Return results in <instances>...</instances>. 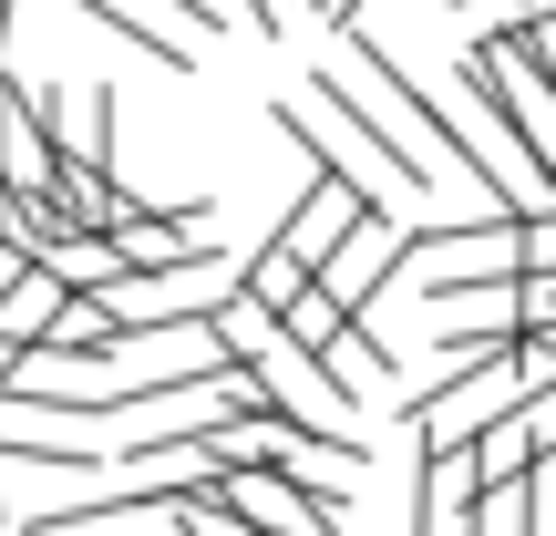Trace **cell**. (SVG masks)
<instances>
[{
	"label": "cell",
	"mask_w": 556,
	"mask_h": 536,
	"mask_svg": "<svg viewBox=\"0 0 556 536\" xmlns=\"http://www.w3.org/2000/svg\"><path fill=\"white\" fill-rule=\"evenodd\" d=\"M464 94H475V114L495 124V135L516 145L526 165H536V186L556 197V83L536 73L526 32H505V41H475V52H464Z\"/></svg>",
	"instance_id": "cell-1"
},
{
	"label": "cell",
	"mask_w": 556,
	"mask_h": 536,
	"mask_svg": "<svg viewBox=\"0 0 556 536\" xmlns=\"http://www.w3.org/2000/svg\"><path fill=\"white\" fill-rule=\"evenodd\" d=\"M392 278H402V227L381 217L371 238H351V248H340L330 269H319V299H330L340 320H371V299L392 289Z\"/></svg>",
	"instance_id": "cell-2"
},
{
	"label": "cell",
	"mask_w": 556,
	"mask_h": 536,
	"mask_svg": "<svg viewBox=\"0 0 556 536\" xmlns=\"http://www.w3.org/2000/svg\"><path fill=\"white\" fill-rule=\"evenodd\" d=\"M536 464H546V444H536V413H505L495 434L475 444V485L495 496V485H536Z\"/></svg>",
	"instance_id": "cell-3"
},
{
	"label": "cell",
	"mask_w": 556,
	"mask_h": 536,
	"mask_svg": "<svg viewBox=\"0 0 556 536\" xmlns=\"http://www.w3.org/2000/svg\"><path fill=\"white\" fill-rule=\"evenodd\" d=\"M62 310H73V289H62L52 269H31V278H21L11 299H0V340H11V351H41V340H52V320H62Z\"/></svg>",
	"instance_id": "cell-4"
},
{
	"label": "cell",
	"mask_w": 556,
	"mask_h": 536,
	"mask_svg": "<svg viewBox=\"0 0 556 536\" xmlns=\"http://www.w3.org/2000/svg\"><path fill=\"white\" fill-rule=\"evenodd\" d=\"M41 269H52V278H62L73 299H114L124 278H135V269H124V248H114V238H62V248H52Z\"/></svg>",
	"instance_id": "cell-5"
},
{
	"label": "cell",
	"mask_w": 556,
	"mask_h": 536,
	"mask_svg": "<svg viewBox=\"0 0 556 536\" xmlns=\"http://www.w3.org/2000/svg\"><path fill=\"white\" fill-rule=\"evenodd\" d=\"M62 11H83V21H103V32H124V41H135V52H155V62H176V73H186V62H197V41H186L176 21H144L135 0H62Z\"/></svg>",
	"instance_id": "cell-6"
},
{
	"label": "cell",
	"mask_w": 556,
	"mask_h": 536,
	"mask_svg": "<svg viewBox=\"0 0 556 536\" xmlns=\"http://www.w3.org/2000/svg\"><path fill=\"white\" fill-rule=\"evenodd\" d=\"M516 331L526 340H556V278H516Z\"/></svg>",
	"instance_id": "cell-7"
},
{
	"label": "cell",
	"mask_w": 556,
	"mask_h": 536,
	"mask_svg": "<svg viewBox=\"0 0 556 536\" xmlns=\"http://www.w3.org/2000/svg\"><path fill=\"white\" fill-rule=\"evenodd\" d=\"M186 536H258V526H238L227 506H206V496H197V516H186Z\"/></svg>",
	"instance_id": "cell-8"
},
{
	"label": "cell",
	"mask_w": 556,
	"mask_h": 536,
	"mask_svg": "<svg viewBox=\"0 0 556 536\" xmlns=\"http://www.w3.org/2000/svg\"><path fill=\"white\" fill-rule=\"evenodd\" d=\"M526 52H536V73L556 83V21H546V32H526Z\"/></svg>",
	"instance_id": "cell-9"
},
{
	"label": "cell",
	"mask_w": 556,
	"mask_h": 536,
	"mask_svg": "<svg viewBox=\"0 0 556 536\" xmlns=\"http://www.w3.org/2000/svg\"><path fill=\"white\" fill-rule=\"evenodd\" d=\"M21 278H31V259H21V248H0V299H11Z\"/></svg>",
	"instance_id": "cell-10"
}]
</instances>
